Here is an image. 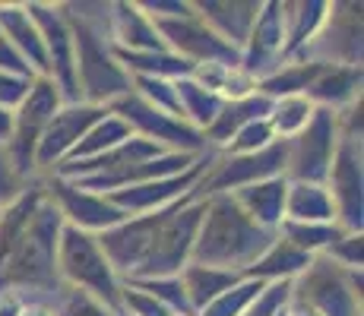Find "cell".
I'll list each match as a JSON object with an SVG mask.
<instances>
[{
	"instance_id": "obj_31",
	"label": "cell",
	"mask_w": 364,
	"mask_h": 316,
	"mask_svg": "<svg viewBox=\"0 0 364 316\" xmlns=\"http://www.w3.org/2000/svg\"><path fill=\"white\" fill-rule=\"evenodd\" d=\"M193 82H200L206 92H213L219 102H241V98L257 92V80L247 76L241 67H219V63H206V67H193Z\"/></svg>"
},
{
	"instance_id": "obj_42",
	"label": "cell",
	"mask_w": 364,
	"mask_h": 316,
	"mask_svg": "<svg viewBox=\"0 0 364 316\" xmlns=\"http://www.w3.org/2000/svg\"><path fill=\"white\" fill-rule=\"evenodd\" d=\"M26 187H29L26 184V178H19L16 174V168H13L6 149L0 146V206H10L13 200H19Z\"/></svg>"
},
{
	"instance_id": "obj_27",
	"label": "cell",
	"mask_w": 364,
	"mask_h": 316,
	"mask_svg": "<svg viewBox=\"0 0 364 316\" xmlns=\"http://www.w3.org/2000/svg\"><path fill=\"white\" fill-rule=\"evenodd\" d=\"M282 222H311V224H333L336 206L326 184H301L289 180L285 196V219Z\"/></svg>"
},
{
	"instance_id": "obj_1",
	"label": "cell",
	"mask_w": 364,
	"mask_h": 316,
	"mask_svg": "<svg viewBox=\"0 0 364 316\" xmlns=\"http://www.w3.org/2000/svg\"><path fill=\"white\" fill-rule=\"evenodd\" d=\"M272 241H276V231L260 228L237 206L232 193L206 196V212H203V224L197 244H193L191 263L241 272L244 276L269 250Z\"/></svg>"
},
{
	"instance_id": "obj_45",
	"label": "cell",
	"mask_w": 364,
	"mask_h": 316,
	"mask_svg": "<svg viewBox=\"0 0 364 316\" xmlns=\"http://www.w3.org/2000/svg\"><path fill=\"white\" fill-rule=\"evenodd\" d=\"M58 316H114V313L105 310L99 300H92L89 294H82V291H70V294H67V300H64V310H60Z\"/></svg>"
},
{
	"instance_id": "obj_6",
	"label": "cell",
	"mask_w": 364,
	"mask_h": 316,
	"mask_svg": "<svg viewBox=\"0 0 364 316\" xmlns=\"http://www.w3.org/2000/svg\"><path fill=\"white\" fill-rule=\"evenodd\" d=\"M291 294L320 316H361V272L342 269L326 256H314V263L291 282Z\"/></svg>"
},
{
	"instance_id": "obj_30",
	"label": "cell",
	"mask_w": 364,
	"mask_h": 316,
	"mask_svg": "<svg viewBox=\"0 0 364 316\" xmlns=\"http://www.w3.org/2000/svg\"><path fill=\"white\" fill-rule=\"evenodd\" d=\"M41 202H45V187L35 184V187H26L19 200L4 206V212H0V266L6 263V256H10L13 247L19 244V237L26 234L35 209H38Z\"/></svg>"
},
{
	"instance_id": "obj_4",
	"label": "cell",
	"mask_w": 364,
	"mask_h": 316,
	"mask_svg": "<svg viewBox=\"0 0 364 316\" xmlns=\"http://www.w3.org/2000/svg\"><path fill=\"white\" fill-rule=\"evenodd\" d=\"M203 212H206V200L197 196V190H191L187 196H181L171 206H165L162 219H159L156 231H152L149 250H146L143 263H139L136 276L130 282L181 276L184 266H191V253L200 234Z\"/></svg>"
},
{
	"instance_id": "obj_19",
	"label": "cell",
	"mask_w": 364,
	"mask_h": 316,
	"mask_svg": "<svg viewBox=\"0 0 364 316\" xmlns=\"http://www.w3.org/2000/svg\"><path fill=\"white\" fill-rule=\"evenodd\" d=\"M333 4L323 0H301V4H282V23H285V51L282 60L289 63L291 58L301 60V54L320 38L326 19H330Z\"/></svg>"
},
{
	"instance_id": "obj_34",
	"label": "cell",
	"mask_w": 364,
	"mask_h": 316,
	"mask_svg": "<svg viewBox=\"0 0 364 316\" xmlns=\"http://www.w3.org/2000/svg\"><path fill=\"white\" fill-rule=\"evenodd\" d=\"M133 136V130L127 124L121 121V117H114V114H105L99 124L92 126V130L86 133V136L80 139V143L73 146V152L60 161V165H70V161H86V158H95V156H102V152H108V149H114V146H121L124 139H130Z\"/></svg>"
},
{
	"instance_id": "obj_22",
	"label": "cell",
	"mask_w": 364,
	"mask_h": 316,
	"mask_svg": "<svg viewBox=\"0 0 364 316\" xmlns=\"http://www.w3.org/2000/svg\"><path fill=\"white\" fill-rule=\"evenodd\" d=\"M0 32L13 41V48L23 54V60L32 67L35 76H48L45 41H41L38 26L23 4H0Z\"/></svg>"
},
{
	"instance_id": "obj_37",
	"label": "cell",
	"mask_w": 364,
	"mask_h": 316,
	"mask_svg": "<svg viewBox=\"0 0 364 316\" xmlns=\"http://www.w3.org/2000/svg\"><path fill=\"white\" fill-rule=\"evenodd\" d=\"M127 285L139 288V291H146V294H152V298H156L159 304H165L174 316H193L191 304H187L184 285H181L178 276H171V278H139V282H127Z\"/></svg>"
},
{
	"instance_id": "obj_41",
	"label": "cell",
	"mask_w": 364,
	"mask_h": 316,
	"mask_svg": "<svg viewBox=\"0 0 364 316\" xmlns=\"http://www.w3.org/2000/svg\"><path fill=\"white\" fill-rule=\"evenodd\" d=\"M289 294H291V282H269L266 291L257 298V304L244 316H272L276 310H282V307L289 304Z\"/></svg>"
},
{
	"instance_id": "obj_23",
	"label": "cell",
	"mask_w": 364,
	"mask_h": 316,
	"mask_svg": "<svg viewBox=\"0 0 364 316\" xmlns=\"http://www.w3.org/2000/svg\"><path fill=\"white\" fill-rule=\"evenodd\" d=\"M235 202L250 215L260 228L279 231V224L285 219V196H289V178H272L263 184L235 190Z\"/></svg>"
},
{
	"instance_id": "obj_7",
	"label": "cell",
	"mask_w": 364,
	"mask_h": 316,
	"mask_svg": "<svg viewBox=\"0 0 364 316\" xmlns=\"http://www.w3.org/2000/svg\"><path fill=\"white\" fill-rule=\"evenodd\" d=\"M60 108H64V98H60V89L54 86V80L51 76H35L29 86V95L13 111V136L6 143V156H10L19 178L29 180V174L35 171L38 139Z\"/></svg>"
},
{
	"instance_id": "obj_50",
	"label": "cell",
	"mask_w": 364,
	"mask_h": 316,
	"mask_svg": "<svg viewBox=\"0 0 364 316\" xmlns=\"http://www.w3.org/2000/svg\"><path fill=\"white\" fill-rule=\"evenodd\" d=\"M272 316H289V313H285V307H282V310H276V313H272Z\"/></svg>"
},
{
	"instance_id": "obj_40",
	"label": "cell",
	"mask_w": 364,
	"mask_h": 316,
	"mask_svg": "<svg viewBox=\"0 0 364 316\" xmlns=\"http://www.w3.org/2000/svg\"><path fill=\"white\" fill-rule=\"evenodd\" d=\"M326 259H333L336 266L342 269H352V272H361V263H364V237L355 234V231H346L339 241L333 244L330 250L323 253Z\"/></svg>"
},
{
	"instance_id": "obj_10",
	"label": "cell",
	"mask_w": 364,
	"mask_h": 316,
	"mask_svg": "<svg viewBox=\"0 0 364 316\" xmlns=\"http://www.w3.org/2000/svg\"><path fill=\"white\" fill-rule=\"evenodd\" d=\"M285 165H289V143L276 139L272 146L254 152V156H225L215 165L206 168L200 184L193 187L197 196H219V193H235V190L263 184L272 178H285Z\"/></svg>"
},
{
	"instance_id": "obj_35",
	"label": "cell",
	"mask_w": 364,
	"mask_h": 316,
	"mask_svg": "<svg viewBox=\"0 0 364 316\" xmlns=\"http://www.w3.org/2000/svg\"><path fill=\"white\" fill-rule=\"evenodd\" d=\"M346 231L339 224H311V222H282L279 224V237H285L289 244H295L298 250L311 253V256H323Z\"/></svg>"
},
{
	"instance_id": "obj_32",
	"label": "cell",
	"mask_w": 364,
	"mask_h": 316,
	"mask_svg": "<svg viewBox=\"0 0 364 316\" xmlns=\"http://www.w3.org/2000/svg\"><path fill=\"white\" fill-rule=\"evenodd\" d=\"M174 92H178L181 121L191 124L193 130H200V133L215 121V114H219V108H222L219 98H215L213 92H206V89H203L200 82H193L191 76L174 80Z\"/></svg>"
},
{
	"instance_id": "obj_44",
	"label": "cell",
	"mask_w": 364,
	"mask_h": 316,
	"mask_svg": "<svg viewBox=\"0 0 364 316\" xmlns=\"http://www.w3.org/2000/svg\"><path fill=\"white\" fill-rule=\"evenodd\" d=\"M29 86H32V80H19V76L0 73V108L16 111L19 104H23V98L29 95Z\"/></svg>"
},
{
	"instance_id": "obj_13",
	"label": "cell",
	"mask_w": 364,
	"mask_h": 316,
	"mask_svg": "<svg viewBox=\"0 0 364 316\" xmlns=\"http://www.w3.org/2000/svg\"><path fill=\"white\" fill-rule=\"evenodd\" d=\"M326 190L336 206V224L342 231L361 234L364 224V168H361V139H339Z\"/></svg>"
},
{
	"instance_id": "obj_2",
	"label": "cell",
	"mask_w": 364,
	"mask_h": 316,
	"mask_svg": "<svg viewBox=\"0 0 364 316\" xmlns=\"http://www.w3.org/2000/svg\"><path fill=\"white\" fill-rule=\"evenodd\" d=\"M70 35H73V58H76V86L86 104L108 108L114 98L133 92V80L114 60L111 45L105 41L102 29L92 19H82L70 4H60Z\"/></svg>"
},
{
	"instance_id": "obj_14",
	"label": "cell",
	"mask_w": 364,
	"mask_h": 316,
	"mask_svg": "<svg viewBox=\"0 0 364 316\" xmlns=\"http://www.w3.org/2000/svg\"><path fill=\"white\" fill-rule=\"evenodd\" d=\"M45 193H48V200L58 206L64 224H73V228L89 231V234H102V231H108V228H114V224H121L124 219H130L108 196L89 193V190L76 187L73 180H64V178L48 180Z\"/></svg>"
},
{
	"instance_id": "obj_39",
	"label": "cell",
	"mask_w": 364,
	"mask_h": 316,
	"mask_svg": "<svg viewBox=\"0 0 364 316\" xmlns=\"http://www.w3.org/2000/svg\"><path fill=\"white\" fill-rule=\"evenodd\" d=\"M121 313L124 316H174L152 294L139 291V288H133L127 282H121Z\"/></svg>"
},
{
	"instance_id": "obj_12",
	"label": "cell",
	"mask_w": 364,
	"mask_h": 316,
	"mask_svg": "<svg viewBox=\"0 0 364 316\" xmlns=\"http://www.w3.org/2000/svg\"><path fill=\"white\" fill-rule=\"evenodd\" d=\"M29 16L35 19L45 41V54H48V76L54 80V86L60 89L64 104H80V86H76V58H73V35L70 26L60 13V6L51 4H26Z\"/></svg>"
},
{
	"instance_id": "obj_11",
	"label": "cell",
	"mask_w": 364,
	"mask_h": 316,
	"mask_svg": "<svg viewBox=\"0 0 364 316\" xmlns=\"http://www.w3.org/2000/svg\"><path fill=\"white\" fill-rule=\"evenodd\" d=\"M152 26H156L159 38L165 41L168 51L191 60L193 67H206V63L241 67V51L235 45H228L225 38H219L197 13L181 19H152Z\"/></svg>"
},
{
	"instance_id": "obj_47",
	"label": "cell",
	"mask_w": 364,
	"mask_h": 316,
	"mask_svg": "<svg viewBox=\"0 0 364 316\" xmlns=\"http://www.w3.org/2000/svg\"><path fill=\"white\" fill-rule=\"evenodd\" d=\"M285 313H289V316H320L311 304H304V300L295 298V294H289V304H285Z\"/></svg>"
},
{
	"instance_id": "obj_17",
	"label": "cell",
	"mask_w": 364,
	"mask_h": 316,
	"mask_svg": "<svg viewBox=\"0 0 364 316\" xmlns=\"http://www.w3.org/2000/svg\"><path fill=\"white\" fill-rule=\"evenodd\" d=\"M209 158L203 156L193 168H187L184 174H174V178H162V180H149V184H136L127 190H114L108 193V200L121 209L124 215H146V212H156V209L171 206L174 200L187 196L193 187L200 184V178L206 174Z\"/></svg>"
},
{
	"instance_id": "obj_18",
	"label": "cell",
	"mask_w": 364,
	"mask_h": 316,
	"mask_svg": "<svg viewBox=\"0 0 364 316\" xmlns=\"http://www.w3.org/2000/svg\"><path fill=\"white\" fill-rule=\"evenodd\" d=\"M193 13L209 26L219 38L235 45L237 51L244 48L250 29L260 13V0H197Z\"/></svg>"
},
{
	"instance_id": "obj_48",
	"label": "cell",
	"mask_w": 364,
	"mask_h": 316,
	"mask_svg": "<svg viewBox=\"0 0 364 316\" xmlns=\"http://www.w3.org/2000/svg\"><path fill=\"white\" fill-rule=\"evenodd\" d=\"M10 136H13V111L0 108V146H4V149H6V143H10Z\"/></svg>"
},
{
	"instance_id": "obj_28",
	"label": "cell",
	"mask_w": 364,
	"mask_h": 316,
	"mask_svg": "<svg viewBox=\"0 0 364 316\" xmlns=\"http://www.w3.org/2000/svg\"><path fill=\"white\" fill-rule=\"evenodd\" d=\"M181 285H184V294H187V304H191L193 316H197L206 304H213L219 294H225L228 288H235L241 282V272H228V269H213V266H184L181 272Z\"/></svg>"
},
{
	"instance_id": "obj_29",
	"label": "cell",
	"mask_w": 364,
	"mask_h": 316,
	"mask_svg": "<svg viewBox=\"0 0 364 316\" xmlns=\"http://www.w3.org/2000/svg\"><path fill=\"white\" fill-rule=\"evenodd\" d=\"M326 63L330 60H289V63H282L276 73H269L266 80L257 82V92L266 95L269 102L289 98V95H304L307 89H311V82L323 73Z\"/></svg>"
},
{
	"instance_id": "obj_8",
	"label": "cell",
	"mask_w": 364,
	"mask_h": 316,
	"mask_svg": "<svg viewBox=\"0 0 364 316\" xmlns=\"http://www.w3.org/2000/svg\"><path fill=\"white\" fill-rule=\"evenodd\" d=\"M108 114L121 117L136 136L149 139V143L162 146L165 152H184V156H203L206 152V139L191 124L178 121V117L165 114V111L146 104L136 92H127L108 104Z\"/></svg>"
},
{
	"instance_id": "obj_9",
	"label": "cell",
	"mask_w": 364,
	"mask_h": 316,
	"mask_svg": "<svg viewBox=\"0 0 364 316\" xmlns=\"http://www.w3.org/2000/svg\"><path fill=\"white\" fill-rule=\"evenodd\" d=\"M339 124H342V117L336 111H326V108L314 111L311 124L295 139H289L285 178L301 180V184H326L336 149H339V139H342Z\"/></svg>"
},
{
	"instance_id": "obj_36",
	"label": "cell",
	"mask_w": 364,
	"mask_h": 316,
	"mask_svg": "<svg viewBox=\"0 0 364 316\" xmlns=\"http://www.w3.org/2000/svg\"><path fill=\"white\" fill-rule=\"evenodd\" d=\"M266 285L269 282H257V278H241L235 288H228L225 294H219V298L213 300V304H206L197 316H244L250 310V307L257 304V298L266 291Z\"/></svg>"
},
{
	"instance_id": "obj_49",
	"label": "cell",
	"mask_w": 364,
	"mask_h": 316,
	"mask_svg": "<svg viewBox=\"0 0 364 316\" xmlns=\"http://www.w3.org/2000/svg\"><path fill=\"white\" fill-rule=\"evenodd\" d=\"M19 316H58V313H54L51 307H45V304H26Z\"/></svg>"
},
{
	"instance_id": "obj_21",
	"label": "cell",
	"mask_w": 364,
	"mask_h": 316,
	"mask_svg": "<svg viewBox=\"0 0 364 316\" xmlns=\"http://www.w3.org/2000/svg\"><path fill=\"white\" fill-rule=\"evenodd\" d=\"M361 67H342V63H326L323 73L311 82L307 98H311L317 108L326 111H348L355 102H361Z\"/></svg>"
},
{
	"instance_id": "obj_51",
	"label": "cell",
	"mask_w": 364,
	"mask_h": 316,
	"mask_svg": "<svg viewBox=\"0 0 364 316\" xmlns=\"http://www.w3.org/2000/svg\"><path fill=\"white\" fill-rule=\"evenodd\" d=\"M0 212H4V206H0Z\"/></svg>"
},
{
	"instance_id": "obj_5",
	"label": "cell",
	"mask_w": 364,
	"mask_h": 316,
	"mask_svg": "<svg viewBox=\"0 0 364 316\" xmlns=\"http://www.w3.org/2000/svg\"><path fill=\"white\" fill-rule=\"evenodd\" d=\"M58 276L73 285L76 291L89 294L92 300H99L105 310H111L114 316H124L121 313V278L114 276L111 263L105 259L95 234L73 228V224H64V228H60Z\"/></svg>"
},
{
	"instance_id": "obj_20",
	"label": "cell",
	"mask_w": 364,
	"mask_h": 316,
	"mask_svg": "<svg viewBox=\"0 0 364 316\" xmlns=\"http://www.w3.org/2000/svg\"><path fill=\"white\" fill-rule=\"evenodd\" d=\"M108 10V29L114 48H124V51H168L152 19L139 10V4H111Z\"/></svg>"
},
{
	"instance_id": "obj_38",
	"label": "cell",
	"mask_w": 364,
	"mask_h": 316,
	"mask_svg": "<svg viewBox=\"0 0 364 316\" xmlns=\"http://www.w3.org/2000/svg\"><path fill=\"white\" fill-rule=\"evenodd\" d=\"M276 143V136H272L269 124L266 121H254L247 124L244 130H237L232 136V143L225 146V156H254V152L266 149V146Z\"/></svg>"
},
{
	"instance_id": "obj_24",
	"label": "cell",
	"mask_w": 364,
	"mask_h": 316,
	"mask_svg": "<svg viewBox=\"0 0 364 316\" xmlns=\"http://www.w3.org/2000/svg\"><path fill=\"white\" fill-rule=\"evenodd\" d=\"M269 108H272V102L260 92L241 98V102H222L215 121L203 130V139H206V146H222V149H225L237 130H244V126L254 121H266Z\"/></svg>"
},
{
	"instance_id": "obj_46",
	"label": "cell",
	"mask_w": 364,
	"mask_h": 316,
	"mask_svg": "<svg viewBox=\"0 0 364 316\" xmlns=\"http://www.w3.org/2000/svg\"><path fill=\"white\" fill-rule=\"evenodd\" d=\"M26 300L16 291H0V316H19Z\"/></svg>"
},
{
	"instance_id": "obj_15",
	"label": "cell",
	"mask_w": 364,
	"mask_h": 316,
	"mask_svg": "<svg viewBox=\"0 0 364 316\" xmlns=\"http://www.w3.org/2000/svg\"><path fill=\"white\" fill-rule=\"evenodd\" d=\"M105 114H108V108H99V104H64L41 133L38 149H35V168H45V171L58 168Z\"/></svg>"
},
{
	"instance_id": "obj_16",
	"label": "cell",
	"mask_w": 364,
	"mask_h": 316,
	"mask_svg": "<svg viewBox=\"0 0 364 316\" xmlns=\"http://www.w3.org/2000/svg\"><path fill=\"white\" fill-rule=\"evenodd\" d=\"M282 51H285V23H282V4H260L257 23L250 29L247 41L241 48V70L254 76L257 82L266 80L282 67Z\"/></svg>"
},
{
	"instance_id": "obj_33",
	"label": "cell",
	"mask_w": 364,
	"mask_h": 316,
	"mask_svg": "<svg viewBox=\"0 0 364 316\" xmlns=\"http://www.w3.org/2000/svg\"><path fill=\"white\" fill-rule=\"evenodd\" d=\"M314 111H317V104H314L307 95L276 98L272 108H269V114H266V124H269L272 136L282 139V143H289V139H295L298 133L311 124Z\"/></svg>"
},
{
	"instance_id": "obj_26",
	"label": "cell",
	"mask_w": 364,
	"mask_h": 316,
	"mask_svg": "<svg viewBox=\"0 0 364 316\" xmlns=\"http://www.w3.org/2000/svg\"><path fill=\"white\" fill-rule=\"evenodd\" d=\"M111 54H114V60L121 63L127 76H152V80L174 82V80H184V76L193 73V63L178 58V54H171V51H124V48L111 45Z\"/></svg>"
},
{
	"instance_id": "obj_3",
	"label": "cell",
	"mask_w": 364,
	"mask_h": 316,
	"mask_svg": "<svg viewBox=\"0 0 364 316\" xmlns=\"http://www.w3.org/2000/svg\"><path fill=\"white\" fill-rule=\"evenodd\" d=\"M60 219L58 206L48 200L35 209L29 228L19 237V244L0 266V291H13V288H58V241H60Z\"/></svg>"
},
{
	"instance_id": "obj_43",
	"label": "cell",
	"mask_w": 364,
	"mask_h": 316,
	"mask_svg": "<svg viewBox=\"0 0 364 316\" xmlns=\"http://www.w3.org/2000/svg\"><path fill=\"white\" fill-rule=\"evenodd\" d=\"M0 73H10V76H19V80H35L32 67L23 60V54L13 48V41L0 32Z\"/></svg>"
},
{
	"instance_id": "obj_25",
	"label": "cell",
	"mask_w": 364,
	"mask_h": 316,
	"mask_svg": "<svg viewBox=\"0 0 364 316\" xmlns=\"http://www.w3.org/2000/svg\"><path fill=\"white\" fill-rule=\"evenodd\" d=\"M311 263H314L311 253L298 250L295 244L279 237V231H276V241H272L269 250L244 272V278H257V282H295Z\"/></svg>"
}]
</instances>
